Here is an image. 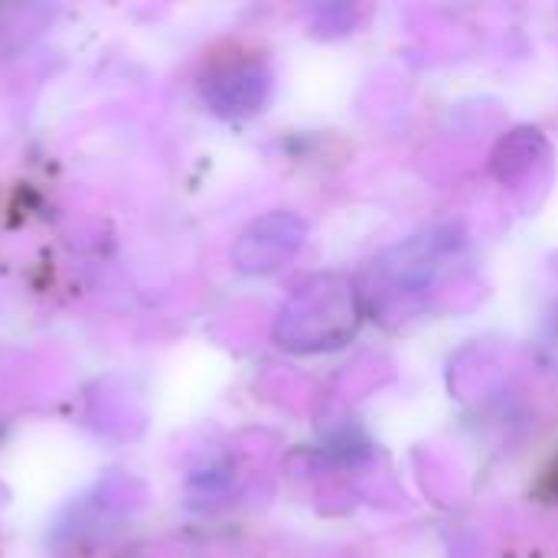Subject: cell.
Wrapping results in <instances>:
<instances>
[{"instance_id":"1","label":"cell","mask_w":558,"mask_h":558,"mask_svg":"<svg viewBox=\"0 0 558 558\" xmlns=\"http://www.w3.org/2000/svg\"><path fill=\"white\" fill-rule=\"evenodd\" d=\"M301 242V222L291 216H268L255 222L235 245V265L248 275H265L278 268Z\"/></svg>"},{"instance_id":"2","label":"cell","mask_w":558,"mask_h":558,"mask_svg":"<svg viewBox=\"0 0 558 558\" xmlns=\"http://www.w3.org/2000/svg\"><path fill=\"white\" fill-rule=\"evenodd\" d=\"M265 92H268V75L255 62L222 65L203 82V95H206L209 108L219 114H248V111L262 108Z\"/></svg>"},{"instance_id":"3","label":"cell","mask_w":558,"mask_h":558,"mask_svg":"<svg viewBox=\"0 0 558 558\" xmlns=\"http://www.w3.org/2000/svg\"><path fill=\"white\" fill-rule=\"evenodd\" d=\"M539 494H543L546 500H556L558 504V458L556 464L546 471V477H543V484H539Z\"/></svg>"}]
</instances>
